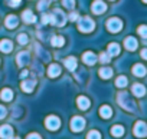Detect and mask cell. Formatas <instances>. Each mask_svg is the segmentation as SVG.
I'll list each match as a JSON object with an SVG mask.
<instances>
[{
	"label": "cell",
	"instance_id": "1",
	"mask_svg": "<svg viewBox=\"0 0 147 139\" xmlns=\"http://www.w3.org/2000/svg\"><path fill=\"white\" fill-rule=\"evenodd\" d=\"M65 22H66V16H65V13L62 12V10H59V9H55L53 10V13L51 15V23L52 25H55V26H63L65 25Z\"/></svg>",
	"mask_w": 147,
	"mask_h": 139
},
{
	"label": "cell",
	"instance_id": "2",
	"mask_svg": "<svg viewBox=\"0 0 147 139\" xmlns=\"http://www.w3.org/2000/svg\"><path fill=\"white\" fill-rule=\"evenodd\" d=\"M94 27H95V23L90 17H81V19H78V29L81 32L88 33V32L94 30Z\"/></svg>",
	"mask_w": 147,
	"mask_h": 139
},
{
	"label": "cell",
	"instance_id": "3",
	"mask_svg": "<svg viewBox=\"0 0 147 139\" xmlns=\"http://www.w3.org/2000/svg\"><path fill=\"white\" fill-rule=\"evenodd\" d=\"M117 100H118V103H120L124 109H127V110H133V109H134V103H133V100L128 98V95H127L125 92H121V93L117 96Z\"/></svg>",
	"mask_w": 147,
	"mask_h": 139
},
{
	"label": "cell",
	"instance_id": "4",
	"mask_svg": "<svg viewBox=\"0 0 147 139\" xmlns=\"http://www.w3.org/2000/svg\"><path fill=\"white\" fill-rule=\"evenodd\" d=\"M107 29L111 32V33H117L123 29V22L117 17H111L107 20Z\"/></svg>",
	"mask_w": 147,
	"mask_h": 139
},
{
	"label": "cell",
	"instance_id": "5",
	"mask_svg": "<svg viewBox=\"0 0 147 139\" xmlns=\"http://www.w3.org/2000/svg\"><path fill=\"white\" fill-rule=\"evenodd\" d=\"M85 128V119L81 116H74L71 120V129L74 132H81Z\"/></svg>",
	"mask_w": 147,
	"mask_h": 139
},
{
	"label": "cell",
	"instance_id": "6",
	"mask_svg": "<svg viewBox=\"0 0 147 139\" xmlns=\"http://www.w3.org/2000/svg\"><path fill=\"white\" fill-rule=\"evenodd\" d=\"M133 132H134V135H136V136H138V138H143V136H146V135H147V126H146V123H144L143 120H138V122H136Z\"/></svg>",
	"mask_w": 147,
	"mask_h": 139
},
{
	"label": "cell",
	"instance_id": "7",
	"mask_svg": "<svg viewBox=\"0 0 147 139\" xmlns=\"http://www.w3.org/2000/svg\"><path fill=\"white\" fill-rule=\"evenodd\" d=\"M45 125H46V128L49 129V130H56L58 128H59V125H61V120H59V118H56V116H48L46 118V120H45Z\"/></svg>",
	"mask_w": 147,
	"mask_h": 139
},
{
	"label": "cell",
	"instance_id": "8",
	"mask_svg": "<svg viewBox=\"0 0 147 139\" xmlns=\"http://www.w3.org/2000/svg\"><path fill=\"white\" fill-rule=\"evenodd\" d=\"M0 138L2 139H12L13 138V129L10 125L0 126Z\"/></svg>",
	"mask_w": 147,
	"mask_h": 139
},
{
	"label": "cell",
	"instance_id": "9",
	"mask_svg": "<svg viewBox=\"0 0 147 139\" xmlns=\"http://www.w3.org/2000/svg\"><path fill=\"white\" fill-rule=\"evenodd\" d=\"M29 59H30V56H29V52H26V50L18 53V56H16V62H18V65H19L20 67H25V66L28 65Z\"/></svg>",
	"mask_w": 147,
	"mask_h": 139
},
{
	"label": "cell",
	"instance_id": "10",
	"mask_svg": "<svg viewBox=\"0 0 147 139\" xmlns=\"http://www.w3.org/2000/svg\"><path fill=\"white\" fill-rule=\"evenodd\" d=\"M91 9L95 15H101L107 10V5L104 2H101V0H95V2L92 3V6H91Z\"/></svg>",
	"mask_w": 147,
	"mask_h": 139
},
{
	"label": "cell",
	"instance_id": "11",
	"mask_svg": "<svg viewBox=\"0 0 147 139\" xmlns=\"http://www.w3.org/2000/svg\"><path fill=\"white\" fill-rule=\"evenodd\" d=\"M59 75H61V67H59V65L53 63V65H51V66L48 67V76H49V78H56V76H59Z\"/></svg>",
	"mask_w": 147,
	"mask_h": 139
},
{
	"label": "cell",
	"instance_id": "12",
	"mask_svg": "<svg viewBox=\"0 0 147 139\" xmlns=\"http://www.w3.org/2000/svg\"><path fill=\"white\" fill-rule=\"evenodd\" d=\"M12 49H13V45L9 39H3L0 42V50L3 53H9V52H12Z\"/></svg>",
	"mask_w": 147,
	"mask_h": 139
},
{
	"label": "cell",
	"instance_id": "13",
	"mask_svg": "<svg viewBox=\"0 0 147 139\" xmlns=\"http://www.w3.org/2000/svg\"><path fill=\"white\" fill-rule=\"evenodd\" d=\"M82 60H84V63H87V65H94V63L97 62V56H95L92 52H85V53L82 55Z\"/></svg>",
	"mask_w": 147,
	"mask_h": 139
},
{
	"label": "cell",
	"instance_id": "14",
	"mask_svg": "<svg viewBox=\"0 0 147 139\" xmlns=\"http://www.w3.org/2000/svg\"><path fill=\"white\" fill-rule=\"evenodd\" d=\"M131 90H133V93H134L137 98H141V96H144V93H146V88H144L143 85H140V83H134L133 88H131Z\"/></svg>",
	"mask_w": 147,
	"mask_h": 139
},
{
	"label": "cell",
	"instance_id": "15",
	"mask_svg": "<svg viewBox=\"0 0 147 139\" xmlns=\"http://www.w3.org/2000/svg\"><path fill=\"white\" fill-rule=\"evenodd\" d=\"M124 46H125V49H128V50H136V49H137V40H136L133 36H128V37L124 40Z\"/></svg>",
	"mask_w": 147,
	"mask_h": 139
},
{
	"label": "cell",
	"instance_id": "16",
	"mask_svg": "<svg viewBox=\"0 0 147 139\" xmlns=\"http://www.w3.org/2000/svg\"><path fill=\"white\" fill-rule=\"evenodd\" d=\"M77 103H78L80 109H82V110H87V109L90 108V105H91L90 99H88V98H85V96H80V98L77 99Z\"/></svg>",
	"mask_w": 147,
	"mask_h": 139
},
{
	"label": "cell",
	"instance_id": "17",
	"mask_svg": "<svg viewBox=\"0 0 147 139\" xmlns=\"http://www.w3.org/2000/svg\"><path fill=\"white\" fill-rule=\"evenodd\" d=\"M133 73H134L136 76L141 78V76H144V75L147 73V70H146V67H144L143 65L137 63V65H134V66H133Z\"/></svg>",
	"mask_w": 147,
	"mask_h": 139
},
{
	"label": "cell",
	"instance_id": "18",
	"mask_svg": "<svg viewBox=\"0 0 147 139\" xmlns=\"http://www.w3.org/2000/svg\"><path fill=\"white\" fill-rule=\"evenodd\" d=\"M22 19H23V22H26V23H35V22H36V16H35L30 10H25V12L22 13Z\"/></svg>",
	"mask_w": 147,
	"mask_h": 139
},
{
	"label": "cell",
	"instance_id": "19",
	"mask_svg": "<svg viewBox=\"0 0 147 139\" xmlns=\"http://www.w3.org/2000/svg\"><path fill=\"white\" fill-rule=\"evenodd\" d=\"M18 17L15 16V15H10V16H7L6 17V27L7 29H15L16 26H18Z\"/></svg>",
	"mask_w": 147,
	"mask_h": 139
},
{
	"label": "cell",
	"instance_id": "20",
	"mask_svg": "<svg viewBox=\"0 0 147 139\" xmlns=\"http://www.w3.org/2000/svg\"><path fill=\"white\" fill-rule=\"evenodd\" d=\"M0 98H2V100H6V102H10L13 99V92L7 88H5L2 92H0Z\"/></svg>",
	"mask_w": 147,
	"mask_h": 139
},
{
	"label": "cell",
	"instance_id": "21",
	"mask_svg": "<svg viewBox=\"0 0 147 139\" xmlns=\"http://www.w3.org/2000/svg\"><path fill=\"white\" fill-rule=\"evenodd\" d=\"M35 85H36V82H35V80H32V79H30V80H23V82H22V89H23L25 92H28V93H29V92H32V90H33Z\"/></svg>",
	"mask_w": 147,
	"mask_h": 139
},
{
	"label": "cell",
	"instance_id": "22",
	"mask_svg": "<svg viewBox=\"0 0 147 139\" xmlns=\"http://www.w3.org/2000/svg\"><path fill=\"white\" fill-rule=\"evenodd\" d=\"M100 115H101V118H104V119H108V118H111V115H113V110H111V108H110V106L104 105V106H101V108H100Z\"/></svg>",
	"mask_w": 147,
	"mask_h": 139
},
{
	"label": "cell",
	"instance_id": "23",
	"mask_svg": "<svg viewBox=\"0 0 147 139\" xmlns=\"http://www.w3.org/2000/svg\"><path fill=\"white\" fill-rule=\"evenodd\" d=\"M98 75H100L102 79H110V78L113 76V70H111L110 67H101L100 72H98Z\"/></svg>",
	"mask_w": 147,
	"mask_h": 139
},
{
	"label": "cell",
	"instance_id": "24",
	"mask_svg": "<svg viewBox=\"0 0 147 139\" xmlns=\"http://www.w3.org/2000/svg\"><path fill=\"white\" fill-rule=\"evenodd\" d=\"M63 63L69 70H75V67H77V59L75 57H68V59H65Z\"/></svg>",
	"mask_w": 147,
	"mask_h": 139
},
{
	"label": "cell",
	"instance_id": "25",
	"mask_svg": "<svg viewBox=\"0 0 147 139\" xmlns=\"http://www.w3.org/2000/svg\"><path fill=\"white\" fill-rule=\"evenodd\" d=\"M120 53V46L117 43H110L108 45V55L110 56H117Z\"/></svg>",
	"mask_w": 147,
	"mask_h": 139
},
{
	"label": "cell",
	"instance_id": "26",
	"mask_svg": "<svg viewBox=\"0 0 147 139\" xmlns=\"http://www.w3.org/2000/svg\"><path fill=\"white\" fill-rule=\"evenodd\" d=\"M51 43H52V46H55V47H61V46H63L65 39H63L62 36H53L52 40H51Z\"/></svg>",
	"mask_w": 147,
	"mask_h": 139
},
{
	"label": "cell",
	"instance_id": "27",
	"mask_svg": "<svg viewBox=\"0 0 147 139\" xmlns=\"http://www.w3.org/2000/svg\"><path fill=\"white\" fill-rule=\"evenodd\" d=\"M123 133H124V128H123V126L115 125V126H113V128H111V135H113V136L120 138V136H123Z\"/></svg>",
	"mask_w": 147,
	"mask_h": 139
},
{
	"label": "cell",
	"instance_id": "28",
	"mask_svg": "<svg viewBox=\"0 0 147 139\" xmlns=\"http://www.w3.org/2000/svg\"><path fill=\"white\" fill-rule=\"evenodd\" d=\"M127 78L125 76H118L117 78V80H115V86L117 88H125L127 86Z\"/></svg>",
	"mask_w": 147,
	"mask_h": 139
},
{
	"label": "cell",
	"instance_id": "29",
	"mask_svg": "<svg viewBox=\"0 0 147 139\" xmlns=\"http://www.w3.org/2000/svg\"><path fill=\"white\" fill-rule=\"evenodd\" d=\"M87 139H101V133L98 130H90L87 135Z\"/></svg>",
	"mask_w": 147,
	"mask_h": 139
},
{
	"label": "cell",
	"instance_id": "30",
	"mask_svg": "<svg viewBox=\"0 0 147 139\" xmlns=\"http://www.w3.org/2000/svg\"><path fill=\"white\" fill-rule=\"evenodd\" d=\"M18 42H19L20 45H26V43L29 42V37H28L25 33H20V35L18 36Z\"/></svg>",
	"mask_w": 147,
	"mask_h": 139
},
{
	"label": "cell",
	"instance_id": "31",
	"mask_svg": "<svg viewBox=\"0 0 147 139\" xmlns=\"http://www.w3.org/2000/svg\"><path fill=\"white\" fill-rule=\"evenodd\" d=\"M62 5L66 7V9H74V6H75V2L74 0H62Z\"/></svg>",
	"mask_w": 147,
	"mask_h": 139
},
{
	"label": "cell",
	"instance_id": "32",
	"mask_svg": "<svg viewBox=\"0 0 147 139\" xmlns=\"http://www.w3.org/2000/svg\"><path fill=\"white\" fill-rule=\"evenodd\" d=\"M137 32H138V35L141 37H147V26H140L137 29Z\"/></svg>",
	"mask_w": 147,
	"mask_h": 139
},
{
	"label": "cell",
	"instance_id": "33",
	"mask_svg": "<svg viewBox=\"0 0 147 139\" xmlns=\"http://www.w3.org/2000/svg\"><path fill=\"white\" fill-rule=\"evenodd\" d=\"M100 60H101L102 63H108V62H110V55H108V53H101V55H100Z\"/></svg>",
	"mask_w": 147,
	"mask_h": 139
},
{
	"label": "cell",
	"instance_id": "34",
	"mask_svg": "<svg viewBox=\"0 0 147 139\" xmlns=\"http://www.w3.org/2000/svg\"><path fill=\"white\" fill-rule=\"evenodd\" d=\"M48 5H49V2H46V0H42V2H39V5H38V9H39V10H43V9L48 7Z\"/></svg>",
	"mask_w": 147,
	"mask_h": 139
},
{
	"label": "cell",
	"instance_id": "35",
	"mask_svg": "<svg viewBox=\"0 0 147 139\" xmlns=\"http://www.w3.org/2000/svg\"><path fill=\"white\" fill-rule=\"evenodd\" d=\"M42 22H43V25L51 23V15H43V16H42Z\"/></svg>",
	"mask_w": 147,
	"mask_h": 139
},
{
	"label": "cell",
	"instance_id": "36",
	"mask_svg": "<svg viewBox=\"0 0 147 139\" xmlns=\"http://www.w3.org/2000/svg\"><path fill=\"white\" fill-rule=\"evenodd\" d=\"M6 116V108L0 105V119H3Z\"/></svg>",
	"mask_w": 147,
	"mask_h": 139
},
{
	"label": "cell",
	"instance_id": "37",
	"mask_svg": "<svg viewBox=\"0 0 147 139\" xmlns=\"http://www.w3.org/2000/svg\"><path fill=\"white\" fill-rule=\"evenodd\" d=\"M20 2H22V0H9V5H10L12 7H16V6H19Z\"/></svg>",
	"mask_w": 147,
	"mask_h": 139
},
{
	"label": "cell",
	"instance_id": "38",
	"mask_svg": "<svg viewBox=\"0 0 147 139\" xmlns=\"http://www.w3.org/2000/svg\"><path fill=\"white\" fill-rule=\"evenodd\" d=\"M26 139H42V138H40L38 133H30V135H29Z\"/></svg>",
	"mask_w": 147,
	"mask_h": 139
},
{
	"label": "cell",
	"instance_id": "39",
	"mask_svg": "<svg viewBox=\"0 0 147 139\" xmlns=\"http://www.w3.org/2000/svg\"><path fill=\"white\" fill-rule=\"evenodd\" d=\"M141 57L147 60V49H143V50H141Z\"/></svg>",
	"mask_w": 147,
	"mask_h": 139
},
{
	"label": "cell",
	"instance_id": "40",
	"mask_svg": "<svg viewBox=\"0 0 147 139\" xmlns=\"http://www.w3.org/2000/svg\"><path fill=\"white\" fill-rule=\"evenodd\" d=\"M78 19V15L77 13H72L71 16H69V20H77Z\"/></svg>",
	"mask_w": 147,
	"mask_h": 139
},
{
	"label": "cell",
	"instance_id": "41",
	"mask_svg": "<svg viewBox=\"0 0 147 139\" xmlns=\"http://www.w3.org/2000/svg\"><path fill=\"white\" fill-rule=\"evenodd\" d=\"M26 75H28V70H23V72H22V78H25Z\"/></svg>",
	"mask_w": 147,
	"mask_h": 139
},
{
	"label": "cell",
	"instance_id": "42",
	"mask_svg": "<svg viewBox=\"0 0 147 139\" xmlns=\"http://www.w3.org/2000/svg\"><path fill=\"white\" fill-rule=\"evenodd\" d=\"M143 2H144V3H147V0H143Z\"/></svg>",
	"mask_w": 147,
	"mask_h": 139
},
{
	"label": "cell",
	"instance_id": "43",
	"mask_svg": "<svg viewBox=\"0 0 147 139\" xmlns=\"http://www.w3.org/2000/svg\"><path fill=\"white\" fill-rule=\"evenodd\" d=\"M12 139H13V138H12ZM15 139H19V138H15Z\"/></svg>",
	"mask_w": 147,
	"mask_h": 139
},
{
	"label": "cell",
	"instance_id": "44",
	"mask_svg": "<svg viewBox=\"0 0 147 139\" xmlns=\"http://www.w3.org/2000/svg\"><path fill=\"white\" fill-rule=\"evenodd\" d=\"M111 2H114V0H111Z\"/></svg>",
	"mask_w": 147,
	"mask_h": 139
}]
</instances>
